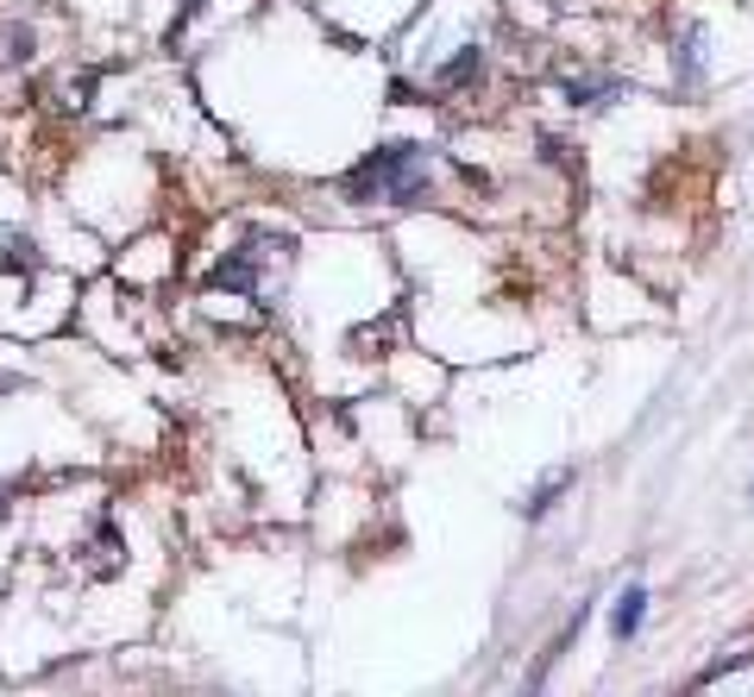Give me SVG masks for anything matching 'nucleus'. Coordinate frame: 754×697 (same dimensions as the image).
<instances>
[{"mask_svg": "<svg viewBox=\"0 0 754 697\" xmlns=\"http://www.w3.org/2000/svg\"><path fill=\"white\" fill-rule=\"evenodd\" d=\"M427 170H434L427 145H377L346 176V196L352 201H415L427 189Z\"/></svg>", "mask_w": 754, "mask_h": 697, "instance_id": "nucleus-1", "label": "nucleus"}, {"mask_svg": "<svg viewBox=\"0 0 754 697\" xmlns=\"http://www.w3.org/2000/svg\"><path fill=\"white\" fill-rule=\"evenodd\" d=\"M0 516H7V491H0Z\"/></svg>", "mask_w": 754, "mask_h": 697, "instance_id": "nucleus-10", "label": "nucleus"}, {"mask_svg": "<svg viewBox=\"0 0 754 697\" xmlns=\"http://www.w3.org/2000/svg\"><path fill=\"white\" fill-rule=\"evenodd\" d=\"M208 290L251 296V290H258V246H239L233 258H221V264H214V276H208Z\"/></svg>", "mask_w": 754, "mask_h": 697, "instance_id": "nucleus-2", "label": "nucleus"}, {"mask_svg": "<svg viewBox=\"0 0 754 697\" xmlns=\"http://www.w3.org/2000/svg\"><path fill=\"white\" fill-rule=\"evenodd\" d=\"M749 660H754V648H735V653H723V660H710V666H704V673H698V685H710V678L735 673V666H749Z\"/></svg>", "mask_w": 754, "mask_h": 697, "instance_id": "nucleus-8", "label": "nucleus"}, {"mask_svg": "<svg viewBox=\"0 0 754 697\" xmlns=\"http://www.w3.org/2000/svg\"><path fill=\"white\" fill-rule=\"evenodd\" d=\"M478 70H484V50L466 45V50H459V57L447 63V70H440V88H466V82H472Z\"/></svg>", "mask_w": 754, "mask_h": 697, "instance_id": "nucleus-5", "label": "nucleus"}, {"mask_svg": "<svg viewBox=\"0 0 754 697\" xmlns=\"http://www.w3.org/2000/svg\"><path fill=\"white\" fill-rule=\"evenodd\" d=\"M610 82H585V75H566V101H603Z\"/></svg>", "mask_w": 754, "mask_h": 697, "instance_id": "nucleus-9", "label": "nucleus"}, {"mask_svg": "<svg viewBox=\"0 0 754 697\" xmlns=\"http://www.w3.org/2000/svg\"><path fill=\"white\" fill-rule=\"evenodd\" d=\"M566 484H573V472H553L547 484H541V491H534V497H528V516H547L553 503H559V491H566Z\"/></svg>", "mask_w": 754, "mask_h": 697, "instance_id": "nucleus-7", "label": "nucleus"}, {"mask_svg": "<svg viewBox=\"0 0 754 697\" xmlns=\"http://www.w3.org/2000/svg\"><path fill=\"white\" fill-rule=\"evenodd\" d=\"M673 63H679V82H685V88H698V32H692V25L679 32V45H673Z\"/></svg>", "mask_w": 754, "mask_h": 697, "instance_id": "nucleus-6", "label": "nucleus"}, {"mask_svg": "<svg viewBox=\"0 0 754 697\" xmlns=\"http://www.w3.org/2000/svg\"><path fill=\"white\" fill-rule=\"evenodd\" d=\"M641 616H648V591L628 584L623 598H616V610H610V641H628V635L641 628Z\"/></svg>", "mask_w": 754, "mask_h": 697, "instance_id": "nucleus-3", "label": "nucleus"}, {"mask_svg": "<svg viewBox=\"0 0 754 697\" xmlns=\"http://www.w3.org/2000/svg\"><path fill=\"white\" fill-rule=\"evenodd\" d=\"M0 264L13 276H32L38 271V251H32V239H25L20 226H0Z\"/></svg>", "mask_w": 754, "mask_h": 697, "instance_id": "nucleus-4", "label": "nucleus"}]
</instances>
